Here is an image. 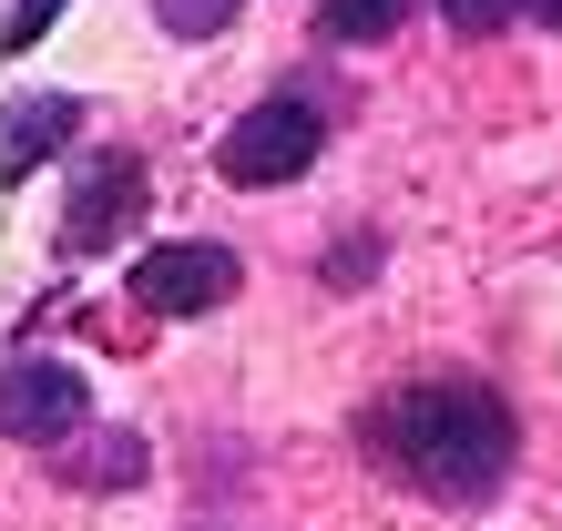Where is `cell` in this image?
I'll list each match as a JSON object with an SVG mask.
<instances>
[{
    "mask_svg": "<svg viewBox=\"0 0 562 531\" xmlns=\"http://www.w3.org/2000/svg\"><path fill=\"white\" fill-rule=\"evenodd\" d=\"M532 21H542V31H562V0H532Z\"/></svg>",
    "mask_w": 562,
    "mask_h": 531,
    "instance_id": "cell-11",
    "label": "cell"
},
{
    "mask_svg": "<svg viewBox=\"0 0 562 531\" xmlns=\"http://www.w3.org/2000/svg\"><path fill=\"white\" fill-rule=\"evenodd\" d=\"M317 144H327V113L296 103V92H277V103H256V113L215 144V174H225V184H296V174L317 163Z\"/></svg>",
    "mask_w": 562,
    "mask_h": 531,
    "instance_id": "cell-2",
    "label": "cell"
},
{
    "mask_svg": "<svg viewBox=\"0 0 562 531\" xmlns=\"http://www.w3.org/2000/svg\"><path fill=\"white\" fill-rule=\"evenodd\" d=\"M440 11H450V31H471V42H481V31H502L521 0H440Z\"/></svg>",
    "mask_w": 562,
    "mask_h": 531,
    "instance_id": "cell-10",
    "label": "cell"
},
{
    "mask_svg": "<svg viewBox=\"0 0 562 531\" xmlns=\"http://www.w3.org/2000/svg\"><path fill=\"white\" fill-rule=\"evenodd\" d=\"M52 21H61V0H11V11H0V52H31Z\"/></svg>",
    "mask_w": 562,
    "mask_h": 531,
    "instance_id": "cell-9",
    "label": "cell"
},
{
    "mask_svg": "<svg viewBox=\"0 0 562 531\" xmlns=\"http://www.w3.org/2000/svg\"><path fill=\"white\" fill-rule=\"evenodd\" d=\"M419 0H317V42H389Z\"/></svg>",
    "mask_w": 562,
    "mask_h": 531,
    "instance_id": "cell-7",
    "label": "cell"
},
{
    "mask_svg": "<svg viewBox=\"0 0 562 531\" xmlns=\"http://www.w3.org/2000/svg\"><path fill=\"white\" fill-rule=\"evenodd\" d=\"M358 440L379 450L389 481L471 511V501H491V490L512 481V440L521 429H512V409L481 379H409V388H389L379 409L358 419Z\"/></svg>",
    "mask_w": 562,
    "mask_h": 531,
    "instance_id": "cell-1",
    "label": "cell"
},
{
    "mask_svg": "<svg viewBox=\"0 0 562 531\" xmlns=\"http://www.w3.org/2000/svg\"><path fill=\"white\" fill-rule=\"evenodd\" d=\"M72 133H82V103H72V92H21V103L0 113V184H21L31 163L61 154Z\"/></svg>",
    "mask_w": 562,
    "mask_h": 531,
    "instance_id": "cell-6",
    "label": "cell"
},
{
    "mask_svg": "<svg viewBox=\"0 0 562 531\" xmlns=\"http://www.w3.org/2000/svg\"><path fill=\"white\" fill-rule=\"evenodd\" d=\"M82 409H92V388L61 358H11L0 369V440H72Z\"/></svg>",
    "mask_w": 562,
    "mask_h": 531,
    "instance_id": "cell-4",
    "label": "cell"
},
{
    "mask_svg": "<svg viewBox=\"0 0 562 531\" xmlns=\"http://www.w3.org/2000/svg\"><path fill=\"white\" fill-rule=\"evenodd\" d=\"M164 11V31H175V42H215L225 21H236V0H154Z\"/></svg>",
    "mask_w": 562,
    "mask_h": 531,
    "instance_id": "cell-8",
    "label": "cell"
},
{
    "mask_svg": "<svg viewBox=\"0 0 562 531\" xmlns=\"http://www.w3.org/2000/svg\"><path fill=\"white\" fill-rule=\"evenodd\" d=\"M236 286H246V266L225 256V246H205V236L134 256V307H154V317H215Z\"/></svg>",
    "mask_w": 562,
    "mask_h": 531,
    "instance_id": "cell-3",
    "label": "cell"
},
{
    "mask_svg": "<svg viewBox=\"0 0 562 531\" xmlns=\"http://www.w3.org/2000/svg\"><path fill=\"white\" fill-rule=\"evenodd\" d=\"M134 205H144V163H134V154H92L82 184H72V215H61V256L113 246L123 225H134Z\"/></svg>",
    "mask_w": 562,
    "mask_h": 531,
    "instance_id": "cell-5",
    "label": "cell"
}]
</instances>
